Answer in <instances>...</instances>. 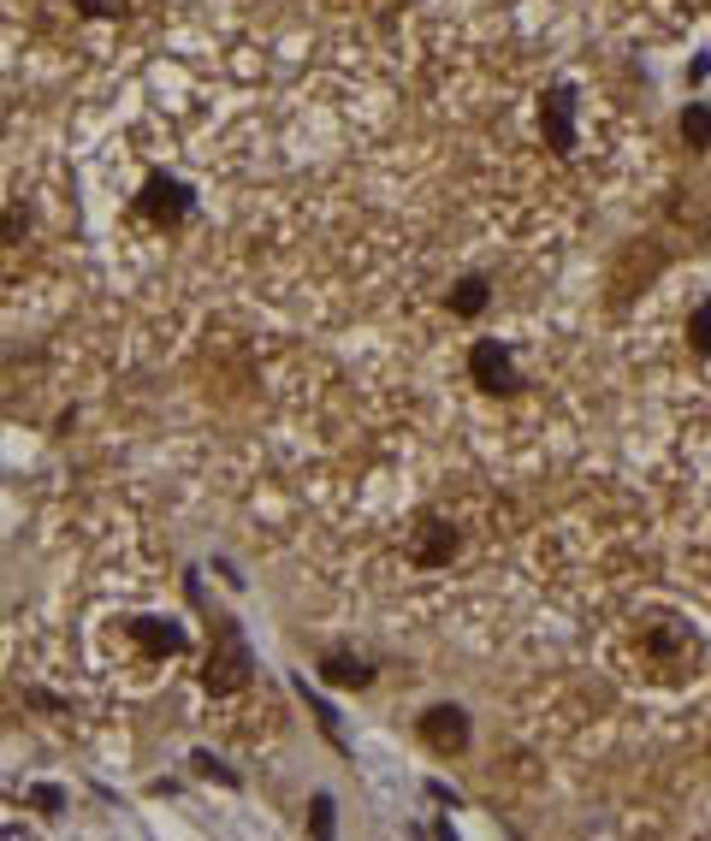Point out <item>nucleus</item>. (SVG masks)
<instances>
[{"label":"nucleus","mask_w":711,"mask_h":841,"mask_svg":"<svg viewBox=\"0 0 711 841\" xmlns=\"http://www.w3.org/2000/svg\"><path fill=\"white\" fill-rule=\"evenodd\" d=\"M416 558H421L427 569H439V563H451V558H456V528H439V521H433V539H427V546L416 551Z\"/></svg>","instance_id":"nucleus-9"},{"label":"nucleus","mask_w":711,"mask_h":841,"mask_svg":"<svg viewBox=\"0 0 711 841\" xmlns=\"http://www.w3.org/2000/svg\"><path fill=\"white\" fill-rule=\"evenodd\" d=\"M214 634H219V658H208V688L214 693H237L249 681V670H256V658H249V646H244V634H237L231 616H214Z\"/></svg>","instance_id":"nucleus-1"},{"label":"nucleus","mask_w":711,"mask_h":841,"mask_svg":"<svg viewBox=\"0 0 711 841\" xmlns=\"http://www.w3.org/2000/svg\"><path fill=\"white\" fill-rule=\"evenodd\" d=\"M190 765H196V776H219V783H226V788L237 783V776H231L226 765H219V758H208V753H196V758H190Z\"/></svg>","instance_id":"nucleus-13"},{"label":"nucleus","mask_w":711,"mask_h":841,"mask_svg":"<svg viewBox=\"0 0 711 841\" xmlns=\"http://www.w3.org/2000/svg\"><path fill=\"white\" fill-rule=\"evenodd\" d=\"M468 735H474V729H468V711H463V705H433V711L421 718V741H427L433 753H445V758L463 753Z\"/></svg>","instance_id":"nucleus-3"},{"label":"nucleus","mask_w":711,"mask_h":841,"mask_svg":"<svg viewBox=\"0 0 711 841\" xmlns=\"http://www.w3.org/2000/svg\"><path fill=\"white\" fill-rule=\"evenodd\" d=\"M468 379L481 391H493V398H510V391H521V374H516V356L504 351L498 338H481L468 351Z\"/></svg>","instance_id":"nucleus-2"},{"label":"nucleus","mask_w":711,"mask_h":841,"mask_svg":"<svg viewBox=\"0 0 711 841\" xmlns=\"http://www.w3.org/2000/svg\"><path fill=\"white\" fill-rule=\"evenodd\" d=\"M77 7H84V12H89V19H107V12H119V7H125V0H77Z\"/></svg>","instance_id":"nucleus-16"},{"label":"nucleus","mask_w":711,"mask_h":841,"mask_svg":"<svg viewBox=\"0 0 711 841\" xmlns=\"http://www.w3.org/2000/svg\"><path fill=\"white\" fill-rule=\"evenodd\" d=\"M137 208L149 214V219H161V226H179L196 202H190V190L179 179H149V184H142V202H137Z\"/></svg>","instance_id":"nucleus-5"},{"label":"nucleus","mask_w":711,"mask_h":841,"mask_svg":"<svg viewBox=\"0 0 711 841\" xmlns=\"http://www.w3.org/2000/svg\"><path fill=\"white\" fill-rule=\"evenodd\" d=\"M486 303H493V291H486L481 273H468V279L451 284V314H463V321H474V314H481Z\"/></svg>","instance_id":"nucleus-8"},{"label":"nucleus","mask_w":711,"mask_h":841,"mask_svg":"<svg viewBox=\"0 0 711 841\" xmlns=\"http://www.w3.org/2000/svg\"><path fill=\"white\" fill-rule=\"evenodd\" d=\"M309 823H314V835H332V800L326 795H314V818Z\"/></svg>","instance_id":"nucleus-15"},{"label":"nucleus","mask_w":711,"mask_h":841,"mask_svg":"<svg viewBox=\"0 0 711 841\" xmlns=\"http://www.w3.org/2000/svg\"><path fill=\"white\" fill-rule=\"evenodd\" d=\"M30 806H42V812H60V806H66V795H60V788H30Z\"/></svg>","instance_id":"nucleus-14"},{"label":"nucleus","mask_w":711,"mask_h":841,"mask_svg":"<svg viewBox=\"0 0 711 841\" xmlns=\"http://www.w3.org/2000/svg\"><path fill=\"white\" fill-rule=\"evenodd\" d=\"M303 700H309V711H314V718H321V729H326V741H332V747H344L338 718H332V705H326V700H314V693H309V681H303Z\"/></svg>","instance_id":"nucleus-12"},{"label":"nucleus","mask_w":711,"mask_h":841,"mask_svg":"<svg viewBox=\"0 0 711 841\" xmlns=\"http://www.w3.org/2000/svg\"><path fill=\"white\" fill-rule=\"evenodd\" d=\"M682 137H688V149H711V107L693 101L688 114H682Z\"/></svg>","instance_id":"nucleus-10"},{"label":"nucleus","mask_w":711,"mask_h":841,"mask_svg":"<svg viewBox=\"0 0 711 841\" xmlns=\"http://www.w3.org/2000/svg\"><path fill=\"white\" fill-rule=\"evenodd\" d=\"M688 344H693L700 356H711V303H700V309L688 314Z\"/></svg>","instance_id":"nucleus-11"},{"label":"nucleus","mask_w":711,"mask_h":841,"mask_svg":"<svg viewBox=\"0 0 711 841\" xmlns=\"http://www.w3.org/2000/svg\"><path fill=\"white\" fill-rule=\"evenodd\" d=\"M125 634H131V640H137L149 658H172V653H184V646H190V634H184L179 623H161V616H131V623H125Z\"/></svg>","instance_id":"nucleus-6"},{"label":"nucleus","mask_w":711,"mask_h":841,"mask_svg":"<svg viewBox=\"0 0 711 841\" xmlns=\"http://www.w3.org/2000/svg\"><path fill=\"white\" fill-rule=\"evenodd\" d=\"M321 681H326V688H368V681H374V670H368V658L326 653V658H321Z\"/></svg>","instance_id":"nucleus-7"},{"label":"nucleus","mask_w":711,"mask_h":841,"mask_svg":"<svg viewBox=\"0 0 711 841\" xmlns=\"http://www.w3.org/2000/svg\"><path fill=\"white\" fill-rule=\"evenodd\" d=\"M540 131H546V149L551 154H575V95H569V89H546Z\"/></svg>","instance_id":"nucleus-4"}]
</instances>
